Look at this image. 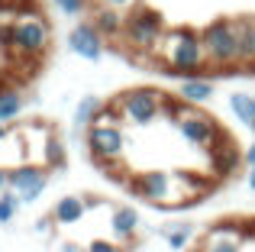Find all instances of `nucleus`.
Segmentation results:
<instances>
[{"label": "nucleus", "instance_id": "f257e3e1", "mask_svg": "<svg viewBox=\"0 0 255 252\" xmlns=\"http://www.w3.org/2000/svg\"><path fill=\"white\" fill-rule=\"evenodd\" d=\"M155 62H162L165 71L181 78H197L207 71V52H204V39L197 29L187 26H174L165 32L162 45L155 49Z\"/></svg>", "mask_w": 255, "mask_h": 252}, {"label": "nucleus", "instance_id": "f03ea898", "mask_svg": "<svg viewBox=\"0 0 255 252\" xmlns=\"http://www.w3.org/2000/svg\"><path fill=\"white\" fill-rule=\"evenodd\" d=\"M0 45H3L6 52H13V55H19V58H42L52 45L49 19L39 10L19 13L10 23L0 26Z\"/></svg>", "mask_w": 255, "mask_h": 252}, {"label": "nucleus", "instance_id": "7ed1b4c3", "mask_svg": "<svg viewBox=\"0 0 255 252\" xmlns=\"http://www.w3.org/2000/svg\"><path fill=\"white\" fill-rule=\"evenodd\" d=\"M129 194L142 197L149 204L158 207H178V204H191L197 201V194L191 191L184 175H171V171H145V175H132L123 184Z\"/></svg>", "mask_w": 255, "mask_h": 252}, {"label": "nucleus", "instance_id": "20e7f679", "mask_svg": "<svg viewBox=\"0 0 255 252\" xmlns=\"http://www.w3.org/2000/svg\"><path fill=\"white\" fill-rule=\"evenodd\" d=\"M200 39H204L207 68H210V71H233V68L243 65L236 19H213L210 26L200 29Z\"/></svg>", "mask_w": 255, "mask_h": 252}, {"label": "nucleus", "instance_id": "39448f33", "mask_svg": "<svg viewBox=\"0 0 255 252\" xmlns=\"http://www.w3.org/2000/svg\"><path fill=\"white\" fill-rule=\"evenodd\" d=\"M165 32H168V26H165V16L158 10H152V6H132L129 13H126V23H123V42L126 49L139 52V55H155V49L162 45Z\"/></svg>", "mask_w": 255, "mask_h": 252}, {"label": "nucleus", "instance_id": "423d86ee", "mask_svg": "<svg viewBox=\"0 0 255 252\" xmlns=\"http://www.w3.org/2000/svg\"><path fill=\"white\" fill-rule=\"evenodd\" d=\"M117 107L123 123L132 126H152L165 117V91L158 88H129L117 97Z\"/></svg>", "mask_w": 255, "mask_h": 252}, {"label": "nucleus", "instance_id": "0eeeda50", "mask_svg": "<svg viewBox=\"0 0 255 252\" xmlns=\"http://www.w3.org/2000/svg\"><path fill=\"white\" fill-rule=\"evenodd\" d=\"M84 145L91 152V158L104 168L110 162H123V152H126V132L123 123H94L84 129Z\"/></svg>", "mask_w": 255, "mask_h": 252}, {"label": "nucleus", "instance_id": "6e6552de", "mask_svg": "<svg viewBox=\"0 0 255 252\" xmlns=\"http://www.w3.org/2000/svg\"><path fill=\"white\" fill-rule=\"evenodd\" d=\"M174 129H178V136L184 139V142H191L194 149H207V152H210L220 139H226V132L217 126V120L207 117L200 107H184L181 110V117L174 120Z\"/></svg>", "mask_w": 255, "mask_h": 252}, {"label": "nucleus", "instance_id": "1a4fd4ad", "mask_svg": "<svg viewBox=\"0 0 255 252\" xmlns=\"http://www.w3.org/2000/svg\"><path fill=\"white\" fill-rule=\"evenodd\" d=\"M49 175L52 171L45 165H32V162H23L16 168H6V188L16 191L23 204H36L39 197L45 194L49 188Z\"/></svg>", "mask_w": 255, "mask_h": 252}, {"label": "nucleus", "instance_id": "9d476101", "mask_svg": "<svg viewBox=\"0 0 255 252\" xmlns=\"http://www.w3.org/2000/svg\"><path fill=\"white\" fill-rule=\"evenodd\" d=\"M207 158H210V162H207L210 175L217 178V181H226V178H233L239 171V165H243V149L226 136V139H220V142L207 152Z\"/></svg>", "mask_w": 255, "mask_h": 252}, {"label": "nucleus", "instance_id": "9b49d317", "mask_svg": "<svg viewBox=\"0 0 255 252\" xmlns=\"http://www.w3.org/2000/svg\"><path fill=\"white\" fill-rule=\"evenodd\" d=\"M68 49L75 52V55L87 58V62H100V58H104V36H100V32L94 29V23L87 19V23H78L75 29L68 32Z\"/></svg>", "mask_w": 255, "mask_h": 252}, {"label": "nucleus", "instance_id": "f8f14e48", "mask_svg": "<svg viewBox=\"0 0 255 252\" xmlns=\"http://www.w3.org/2000/svg\"><path fill=\"white\" fill-rule=\"evenodd\" d=\"M49 217H52L55 227H75V223H81L87 217V201L78 197V194H65V197L55 201V207L49 210Z\"/></svg>", "mask_w": 255, "mask_h": 252}, {"label": "nucleus", "instance_id": "ddd939ff", "mask_svg": "<svg viewBox=\"0 0 255 252\" xmlns=\"http://www.w3.org/2000/svg\"><path fill=\"white\" fill-rule=\"evenodd\" d=\"M213 94H217V88H213V81L207 75H197V78H184V81L178 84V97L187 104V107H200V104H210Z\"/></svg>", "mask_w": 255, "mask_h": 252}, {"label": "nucleus", "instance_id": "4468645a", "mask_svg": "<svg viewBox=\"0 0 255 252\" xmlns=\"http://www.w3.org/2000/svg\"><path fill=\"white\" fill-rule=\"evenodd\" d=\"M91 23L104 39H123V23L126 13L110 10V6H91Z\"/></svg>", "mask_w": 255, "mask_h": 252}, {"label": "nucleus", "instance_id": "2eb2a0df", "mask_svg": "<svg viewBox=\"0 0 255 252\" xmlns=\"http://www.w3.org/2000/svg\"><path fill=\"white\" fill-rule=\"evenodd\" d=\"M139 223H142V220H139V210H132V207H113V214H110L113 243H132Z\"/></svg>", "mask_w": 255, "mask_h": 252}, {"label": "nucleus", "instance_id": "dca6fc26", "mask_svg": "<svg viewBox=\"0 0 255 252\" xmlns=\"http://www.w3.org/2000/svg\"><path fill=\"white\" fill-rule=\"evenodd\" d=\"M239 32V55H243V71H255V16H239L236 19Z\"/></svg>", "mask_w": 255, "mask_h": 252}, {"label": "nucleus", "instance_id": "f3484780", "mask_svg": "<svg viewBox=\"0 0 255 252\" xmlns=\"http://www.w3.org/2000/svg\"><path fill=\"white\" fill-rule=\"evenodd\" d=\"M19 114H23V94L10 84H0V123H13Z\"/></svg>", "mask_w": 255, "mask_h": 252}, {"label": "nucleus", "instance_id": "a211bd4d", "mask_svg": "<svg viewBox=\"0 0 255 252\" xmlns=\"http://www.w3.org/2000/svg\"><path fill=\"white\" fill-rule=\"evenodd\" d=\"M230 110L233 117H236L243 126H249L255 132V97L246 94V91H236V94H230Z\"/></svg>", "mask_w": 255, "mask_h": 252}, {"label": "nucleus", "instance_id": "6ab92c4d", "mask_svg": "<svg viewBox=\"0 0 255 252\" xmlns=\"http://www.w3.org/2000/svg\"><path fill=\"white\" fill-rule=\"evenodd\" d=\"M100 107H104V101L100 97H81V104L75 107V129H87V126H94V120H97V114H100Z\"/></svg>", "mask_w": 255, "mask_h": 252}, {"label": "nucleus", "instance_id": "aec40b11", "mask_svg": "<svg viewBox=\"0 0 255 252\" xmlns=\"http://www.w3.org/2000/svg\"><path fill=\"white\" fill-rule=\"evenodd\" d=\"M162 236H165V243H168V249L181 252V249H187V243H191L194 227H191V223H171V227L162 230Z\"/></svg>", "mask_w": 255, "mask_h": 252}, {"label": "nucleus", "instance_id": "412c9836", "mask_svg": "<svg viewBox=\"0 0 255 252\" xmlns=\"http://www.w3.org/2000/svg\"><path fill=\"white\" fill-rule=\"evenodd\" d=\"M207 236H230V240H246V220H236V217H220L210 227Z\"/></svg>", "mask_w": 255, "mask_h": 252}, {"label": "nucleus", "instance_id": "4be33fe9", "mask_svg": "<svg viewBox=\"0 0 255 252\" xmlns=\"http://www.w3.org/2000/svg\"><path fill=\"white\" fill-rule=\"evenodd\" d=\"M42 165L49 171H62L65 168V142L55 136V132H52V139H49V149H45V162Z\"/></svg>", "mask_w": 255, "mask_h": 252}, {"label": "nucleus", "instance_id": "5701e85b", "mask_svg": "<svg viewBox=\"0 0 255 252\" xmlns=\"http://www.w3.org/2000/svg\"><path fill=\"white\" fill-rule=\"evenodd\" d=\"M19 207H23V201H19L16 191L6 188L3 194H0V223H13V217L19 214Z\"/></svg>", "mask_w": 255, "mask_h": 252}, {"label": "nucleus", "instance_id": "b1692460", "mask_svg": "<svg viewBox=\"0 0 255 252\" xmlns=\"http://www.w3.org/2000/svg\"><path fill=\"white\" fill-rule=\"evenodd\" d=\"M200 252H243V240H230V236H207Z\"/></svg>", "mask_w": 255, "mask_h": 252}, {"label": "nucleus", "instance_id": "393cba45", "mask_svg": "<svg viewBox=\"0 0 255 252\" xmlns=\"http://www.w3.org/2000/svg\"><path fill=\"white\" fill-rule=\"evenodd\" d=\"M29 10H36L32 6V0H0V13H29Z\"/></svg>", "mask_w": 255, "mask_h": 252}, {"label": "nucleus", "instance_id": "a878e982", "mask_svg": "<svg viewBox=\"0 0 255 252\" xmlns=\"http://www.w3.org/2000/svg\"><path fill=\"white\" fill-rule=\"evenodd\" d=\"M91 6H110V10H120V13H129L132 6H139V0H87Z\"/></svg>", "mask_w": 255, "mask_h": 252}, {"label": "nucleus", "instance_id": "bb28decb", "mask_svg": "<svg viewBox=\"0 0 255 252\" xmlns=\"http://www.w3.org/2000/svg\"><path fill=\"white\" fill-rule=\"evenodd\" d=\"M52 3H55L58 10L65 13V16H78V13L87 6V0H52Z\"/></svg>", "mask_w": 255, "mask_h": 252}, {"label": "nucleus", "instance_id": "cd10ccee", "mask_svg": "<svg viewBox=\"0 0 255 252\" xmlns=\"http://www.w3.org/2000/svg\"><path fill=\"white\" fill-rule=\"evenodd\" d=\"M87 252H123V246H117L113 240H94L87 246Z\"/></svg>", "mask_w": 255, "mask_h": 252}, {"label": "nucleus", "instance_id": "c85d7f7f", "mask_svg": "<svg viewBox=\"0 0 255 252\" xmlns=\"http://www.w3.org/2000/svg\"><path fill=\"white\" fill-rule=\"evenodd\" d=\"M243 165L246 168H255V142L249 145V149H243Z\"/></svg>", "mask_w": 255, "mask_h": 252}, {"label": "nucleus", "instance_id": "c756f323", "mask_svg": "<svg viewBox=\"0 0 255 252\" xmlns=\"http://www.w3.org/2000/svg\"><path fill=\"white\" fill-rule=\"evenodd\" d=\"M246 240H255V217L246 220Z\"/></svg>", "mask_w": 255, "mask_h": 252}, {"label": "nucleus", "instance_id": "7c9ffc66", "mask_svg": "<svg viewBox=\"0 0 255 252\" xmlns=\"http://www.w3.org/2000/svg\"><path fill=\"white\" fill-rule=\"evenodd\" d=\"M49 227H52V217H45V220H39V223H36V230H39V233H45Z\"/></svg>", "mask_w": 255, "mask_h": 252}, {"label": "nucleus", "instance_id": "2f4dec72", "mask_svg": "<svg viewBox=\"0 0 255 252\" xmlns=\"http://www.w3.org/2000/svg\"><path fill=\"white\" fill-rule=\"evenodd\" d=\"M3 191H6V168L0 165V194H3Z\"/></svg>", "mask_w": 255, "mask_h": 252}, {"label": "nucleus", "instance_id": "473e14b6", "mask_svg": "<svg viewBox=\"0 0 255 252\" xmlns=\"http://www.w3.org/2000/svg\"><path fill=\"white\" fill-rule=\"evenodd\" d=\"M246 184H249V191L255 194V168H249V178H246Z\"/></svg>", "mask_w": 255, "mask_h": 252}, {"label": "nucleus", "instance_id": "72a5a7b5", "mask_svg": "<svg viewBox=\"0 0 255 252\" xmlns=\"http://www.w3.org/2000/svg\"><path fill=\"white\" fill-rule=\"evenodd\" d=\"M62 252H81V246H75V243H65Z\"/></svg>", "mask_w": 255, "mask_h": 252}, {"label": "nucleus", "instance_id": "f704fd0d", "mask_svg": "<svg viewBox=\"0 0 255 252\" xmlns=\"http://www.w3.org/2000/svg\"><path fill=\"white\" fill-rule=\"evenodd\" d=\"M6 132H10V129H6V126L0 123V142H3V139H6Z\"/></svg>", "mask_w": 255, "mask_h": 252}]
</instances>
